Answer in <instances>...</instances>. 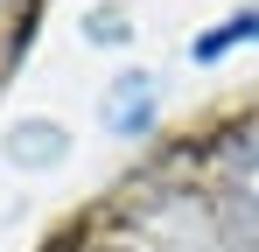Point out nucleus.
I'll list each match as a JSON object with an SVG mask.
<instances>
[{"label": "nucleus", "mask_w": 259, "mask_h": 252, "mask_svg": "<svg viewBox=\"0 0 259 252\" xmlns=\"http://www.w3.org/2000/svg\"><path fill=\"white\" fill-rule=\"evenodd\" d=\"M217 175H224V196L245 210V217H259V133H238L217 154Z\"/></svg>", "instance_id": "1"}, {"label": "nucleus", "mask_w": 259, "mask_h": 252, "mask_svg": "<svg viewBox=\"0 0 259 252\" xmlns=\"http://www.w3.org/2000/svg\"><path fill=\"white\" fill-rule=\"evenodd\" d=\"M147 119H154V84L147 77H119L105 91V126L112 133H147Z\"/></svg>", "instance_id": "2"}, {"label": "nucleus", "mask_w": 259, "mask_h": 252, "mask_svg": "<svg viewBox=\"0 0 259 252\" xmlns=\"http://www.w3.org/2000/svg\"><path fill=\"white\" fill-rule=\"evenodd\" d=\"M7 154H14V161H28V168H49L56 154H63V126H49V119H21L14 133H7Z\"/></svg>", "instance_id": "3"}, {"label": "nucleus", "mask_w": 259, "mask_h": 252, "mask_svg": "<svg viewBox=\"0 0 259 252\" xmlns=\"http://www.w3.org/2000/svg\"><path fill=\"white\" fill-rule=\"evenodd\" d=\"M238 35H259V14H245V21H224V28H210V35L196 42V56H217V49H231Z\"/></svg>", "instance_id": "4"}, {"label": "nucleus", "mask_w": 259, "mask_h": 252, "mask_svg": "<svg viewBox=\"0 0 259 252\" xmlns=\"http://www.w3.org/2000/svg\"><path fill=\"white\" fill-rule=\"evenodd\" d=\"M84 28H91V35H119V42L133 35V21L119 14V7H91V14H84Z\"/></svg>", "instance_id": "5"}]
</instances>
